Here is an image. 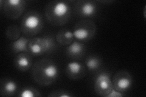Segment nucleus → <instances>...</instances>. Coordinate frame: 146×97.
Listing matches in <instances>:
<instances>
[{"mask_svg":"<svg viewBox=\"0 0 146 97\" xmlns=\"http://www.w3.org/2000/svg\"><path fill=\"white\" fill-rule=\"evenodd\" d=\"M59 75L56 63L49 59H42L36 61L32 70V76L38 84L43 86L51 85Z\"/></svg>","mask_w":146,"mask_h":97,"instance_id":"1","label":"nucleus"},{"mask_svg":"<svg viewBox=\"0 0 146 97\" xmlns=\"http://www.w3.org/2000/svg\"><path fill=\"white\" fill-rule=\"evenodd\" d=\"M112 82L114 89L121 93H125L131 87L133 77L129 72L119 71L114 75Z\"/></svg>","mask_w":146,"mask_h":97,"instance_id":"8","label":"nucleus"},{"mask_svg":"<svg viewBox=\"0 0 146 97\" xmlns=\"http://www.w3.org/2000/svg\"><path fill=\"white\" fill-rule=\"evenodd\" d=\"M43 26L41 13L32 11L27 12L22 18L20 28L22 33L27 37H33L39 34Z\"/></svg>","mask_w":146,"mask_h":97,"instance_id":"4","label":"nucleus"},{"mask_svg":"<svg viewBox=\"0 0 146 97\" xmlns=\"http://www.w3.org/2000/svg\"><path fill=\"white\" fill-rule=\"evenodd\" d=\"M26 7L24 0H0V8L5 16L11 20H17L23 13Z\"/></svg>","mask_w":146,"mask_h":97,"instance_id":"6","label":"nucleus"},{"mask_svg":"<svg viewBox=\"0 0 146 97\" xmlns=\"http://www.w3.org/2000/svg\"><path fill=\"white\" fill-rule=\"evenodd\" d=\"M72 32L74 38L78 41H89L93 38L96 34V25L91 20H82L76 23Z\"/></svg>","mask_w":146,"mask_h":97,"instance_id":"5","label":"nucleus"},{"mask_svg":"<svg viewBox=\"0 0 146 97\" xmlns=\"http://www.w3.org/2000/svg\"><path fill=\"white\" fill-rule=\"evenodd\" d=\"M73 95L71 94V92L63 89L55 90L48 95L49 97H71Z\"/></svg>","mask_w":146,"mask_h":97,"instance_id":"19","label":"nucleus"},{"mask_svg":"<svg viewBox=\"0 0 146 97\" xmlns=\"http://www.w3.org/2000/svg\"><path fill=\"white\" fill-rule=\"evenodd\" d=\"M71 6L65 1H52L45 8V16L50 24L62 26L69 21L71 16Z\"/></svg>","mask_w":146,"mask_h":97,"instance_id":"2","label":"nucleus"},{"mask_svg":"<svg viewBox=\"0 0 146 97\" xmlns=\"http://www.w3.org/2000/svg\"><path fill=\"white\" fill-rule=\"evenodd\" d=\"M21 29L17 25H11L7 27L6 30V36L11 41H14L20 38Z\"/></svg>","mask_w":146,"mask_h":97,"instance_id":"17","label":"nucleus"},{"mask_svg":"<svg viewBox=\"0 0 146 97\" xmlns=\"http://www.w3.org/2000/svg\"><path fill=\"white\" fill-rule=\"evenodd\" d=\"M15 67L18 71L25 72L29 70L33 66V59L29 53H18L13 60Z\"/></svg>","mask_w":146,"mask_h":97,"instance_id":"11","label":"nucleus"},{"mask_svg":"<svg viewBox=\"0 0 146 97\" xmlns=\"http://www.w3.org/2000/svg\"><path fill=\"white\" fill-rule=\"evenodd\" d=\"M74 38L73 32L66 28L59 30L56 36L57 43L61 46H68L74 41Z\"/></svg>","mask_w":146,"mask_h":97,"instance_id":"15","label":"nucleus"},{"mask_svg":"<svg viewBox=\"0 0 146 97\" xmlns=\"http://www.w3.org/2000/svg\"><path fill=\"white\" fill-rule=\"evenodd\" d=\"M98 6L94 1L80 0L77 1L74 10L77 15L84 18H92L98 12Z\"/></svg>","mask_w":146,"mask_h":97,"instance_id":"9","label":"nucleus"},{"mask_svg":"<svg viewBox=\"0 0 146 97\" xmlns=\"http://www.w3.org/2000/svg\"><path fill=\"white\" fill-rule=\"evenodd\" d=\"M18 90L17 83L12 79L3 78L0 82V94L2 96H11L15 94Z\"/></svg>","mask_w":146,"mask_h":97,"instance_id":"13","label":"nucleus"},{"mask_svg":"<svg viewBox=\"0 0 146 97\" xmlns=\"http://www.w3.org/2000/svg\"><path fill=\"white\" fill-rule=\"evenodd\" d=\"M29 40L26 36H21L20 38L13 41L11 44L12 52L17 55L23 52L29 53L28 44Z\"/></svg>","mask_w":146,"mask_h":97,"instance_id":"14","label":"nucleus"},{"mask_svg":"<svg viewBox=\"0 0 146 97\" xmlns=\"http://www.w3.org/2000/svg\"><path fill=\"white\" fill-rule=\"evenodd\" d=\"M102 59L98 56L90 55L86 59L85 65L86 67L90 71H97L101 66Z\"/></svg>","mask_w":146,"mask_h":97,"instance_id":"16","label":"nucleus"},{"mask_svg":"<svg viewBox=\"0 0 146 97\" xmlns=\"http://www.w3.org/2000/svg\"><path fill=\"white\" fill-rule=\"evenodd\" d=\"M66 76L71 80H78L85 75V68L77 61H71L67 64L65 69Z\"/></svg>","mask_w":146,"mask_h":97,"instance_id":"10","label":"nucleus"},{"mask_svg":"<svg viewBox=\"0 0 146 97\" xmlns=\"http://www.w3.org/2000/svg\"><path fill=\"white\" fill-rule=\"evenodd\" d=\"M85 46L83 43L79 41L74 40L66 47V53L67 56L71 59H80L85 55Z\"/></svg>","mask_w":146,"mask_h":97,"instance_id":"12","label":"nucleus"},{"mask_svg":"<svg viewBox=\"0 0 146 97\" xmlns=\"http://www.w3.org/2000/svg\"><path fill=\"white\" fill-rule=\"evenodd\" d=\"M124 96V94L115 90V89H113V90L108 95L107 97H122Z\"/></svg>","mask_w":146,"mask_h":97,"instance_id":"20","label":"nucleus"},{"mask_svg":"<svg viewBox=\"0 0 146 97\" xmlns=\"http://www.w3.org/2000/svg\"><path fill=\"white\" fill-rule=\"evenodd\" d=\"M94 91L98 95L107 97L114 89L111 77L108 73L102 72L96 77Z\"/></svg>","mask_w":146,"mask_h":97,"instance_id":"7","label":"nucleus"},{"mask_svg":"<svg viewBox=\"0 0 146 97\" xmlns=\"http://www.w3.org/2000/svg\"><path fill=\"white\" fill-rule=\"evenodd\" d=\"M57 48V43L53 36L45 35L33 38L29 40V53L34 56H42L54 51Z\"/></svg>","mask_w":146,"mask_h":97,"instance_id":"3","label":"nucleus"},{"mask_svg":"<svg viewBox=\"0 0 146 97\" xmlns=\"http://www.w3.org/2000/svg\"><path fill=\"white\" fill-rule=\"evenodd\" d=\"M21 97H38L42 96L40 92L33 87H25L22 89L18 94Z\"/></svg>","mask_w":146,"mask_h":97,"instance_id":"18","label":"nucleus"}]
</instances>
